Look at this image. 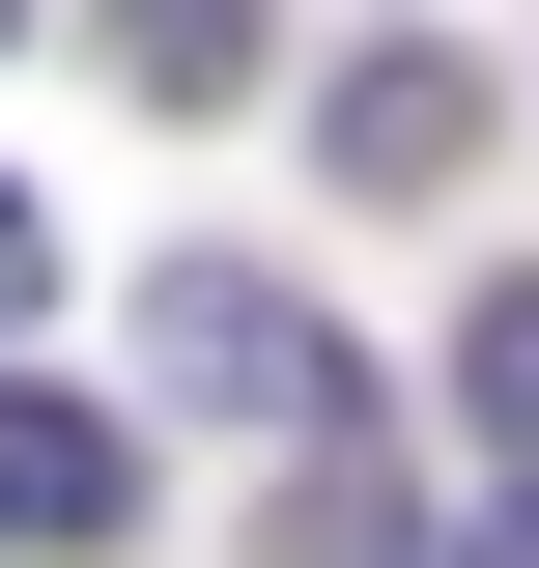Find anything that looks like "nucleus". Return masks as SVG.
I'll return each mask as SVG.
<instances>
[{"instance_id": "obj_2", "label": "nucleus", "mask_w": 539, "mask_h": 568, "mask_svg": "<svg viewBox=\"0 0 539 568\" xmlns=\"http://www.w3.org/2000/svg\"><path fill=\"white\" fill-rule=\"evenodd\" d=\"M114 540H142V426L0 369V568H114Z\"/></svg>"}, {"instance_id": "obj_1", "label": "nucleus", "mask_w": 539, "mask_h": 568, "mask_svg": "<svg viewBox=\"0 0 539 568\" xmlns=\"http://www.w3.org/2000/svg\"><path fill=\"white\" fill-rule=\"evenodd\" d=\"M142 369H171L200 426H256V455H340V342L284 313L256 256H200V284H171V313H142Z\"/></svg>"}, {"instance_id": "obj_5", "label": "nucleus", "mask_w": 539, "mask_h": 568, "mask_svg": "<svg viewBox=\"0 0 539 568\" xmlns=\"http://www.w3.org/2000/svg\"><path fill=\"white\" fill-rule=\"evenodd\" d=\"M455 426L539 484V284H482V313H455Z\"/></svg>"}, {"instance_id": "obj_8", "label": "nucleus", "mask_w": 539, "mask_h": 568, "mask_svg": "<svg viewBox=\"0 0 539 568\" xmlns=\"http://www.w3.org/2000/svg\"><path fill=\"white\" fill-rule=\"evenodd\" d=\"M0 29H29V0H0Z\"/></svg>"}, {"instance_id": "obj_4", "label": "nucleus", "mask_w": 539, "mask_h": 568, "mask_svg": "<svg viewBox=\"0 0 539 568\" xmlns=\"http://www.w3.org/2000/svg\"><path fill=\"white\" fill-rule=\"evenodd\" d=\"M114 58H142V114H227L256 85V0H114Z\"/></svg>"}, {"instance_id": "obj_6", "label": "nucleus", "mask_w": 539, "mask_h": 568, "mask_svg": "<svg viewBox=\"0 0 539 568\" xmlns=\"http://www.w3.org/2000/svg\"><path fill=\"white\" fill-rule=\"evenodd\" d=\"M29 313H58V200L0 171V342H29Z\"/></svg>"}, {"instance_id": "obj_7", "label": "nucleus", "mask_w": 539, "mask_h": 568, "mask_svg": "<svg viewBox=\"0 0 539 568\" xmlns=\"http://www.w3.org/2000/svg\"><path fill=\"white\" fill-rule=\"evenodd\" d=\"M482 568H539V484H511V511H482Z\"/></svg>"}, {"instance_id": "obj_3", "label": "nucleus", "mask_w": 539, "mask_h": 568, "mask_svg": "<svg viewBox=\"0 0 539 568\" xmlns=\"http://www.w3.org/2000/svg\"><path fill=\"white\" fill-rule=\"evenodd\" d=\"M340 171L426 200V171H455V58H340Z\"/></svg>"}]
</instances>
